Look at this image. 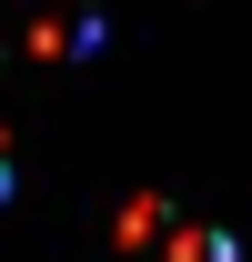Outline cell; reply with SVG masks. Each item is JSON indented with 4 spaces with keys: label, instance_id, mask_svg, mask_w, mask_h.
<instances>
[{
    "label": "cell",
    "instance_id": "1",
    "mask_svg": "<svg viewBox=\"0 0 252 262\" xmlns=\"http://www.w3.org/2000/svg\"><path fill=\"white\" fill-rule=\"evenodd\" d=\"M0 192H10V162H0Z\"/></svg>",
    "mask_w": 252,
    "mask_h": 262
}]
</instances>
